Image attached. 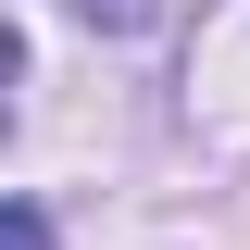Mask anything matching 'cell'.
<instances>
[{
  "label": "cell",
  "mask_w": 250,
  "mask_h": 250,
  "mask_svg": "<svg viewBox=\"0 0 250 250\" xmlns=\"http://www.w3.org/2000/svg\"><path fill=\"white\" fill-rule=\"evenodd\" d=\"M0 250H50V213H38V200H13V213H0Z\"/></svg>",
  "instance_id": "obj_1"
}]
</instances>
